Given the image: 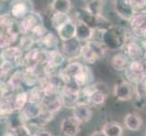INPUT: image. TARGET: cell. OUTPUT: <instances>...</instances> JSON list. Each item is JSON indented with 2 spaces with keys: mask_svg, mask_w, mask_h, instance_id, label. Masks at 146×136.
I'll return each instance as SVG.
<instances>
[{
  "mask_svg": "<svg viewBox=\"0 0 146 136\" xmlns=\"http://www.w3.org/2000/svg\"><path fill=\"white\" fill-rule=\"evenodd\" d=\"M107 52V47L102 41L92 39L83 44L81 59L87 64H94L98 60L103 59Z\"/></svg>",
  "mask_w": 146,
  "mask_h": 136,
  "instance_id": "obj_1",
  "label": "cell"
},
{
  "mask_svg": "<svg viewBox=\"0 0 146 136\" xmlns=\"http://www.w3.org/2000/svg\"><path fill=\"white\" fill-rule=\"evenodd\" d=\"M129 37L125 28L113 26L109 30L102 34L101 41L111 50H123L126 40Z\"/></svg>",
  "mask_w": 146,
  "mask_h": 136,
  "instance_id": "obj_2",
  "label": "cell"
},
{
  "mask_svg": "<svg viewBox=\"0 0 146 136\" xmlns=\"http://www.w3.org/2000/svg\"><path fill=\"white\" fill-rule=\"evenodd\" d=\"M145 70L146 65L143 60H133L125 69L124 75L132 84H138L145 78Z\"/></svg>",
  "mask_w": 146,
  "mask_h": 136,
  "instance_id": "obj_3",
  "label": "cell"
},
{
  "mask_svg": "<svg viewBox=\"0 0 146 136\" xmlns=\"http://www.w3.org/2000/svg\"><path fill=\"white\" fill-rule=\"evenodd\" d=\"M83 43L80 42L76 38H73L64 41L62 44V53L70 61H75L76 59H81V51H82Z\"/></svg>",
  "mask_w": 146,
  "mask_h": 136,
  "instance_id": "obj_4",
  "label": "cell"
},
{
  "mask_svg": "<svg viewBox=\"0 0 146 136\" xmlns=\"http://www.w3.org/2000/svg\"><path fill=\"white\" fill-rule=\"evenodd\" d=\"M125 54L127 55L128 58L130 59V61L133 60H142L144 57V50L142 46V44H139L135 36L132 34L131 36L126 40L123 49Z\"/></svg>",
  "mask_w": 146,
  "mask_h": 136,
  "instance_id": "obj_5",
  "label": "cell"
},
{
  "mask_svg": "<svg viewBox=\"0 0 146 136\" xmlns=\"http://www.w3.org/2000/svg\"><path fill=\"white\" fill-rule=\"evenodd\" d=\"M40 24H43V19L41 16L33 11L30 12L18 23L20 33L23 34H29L32 30Z\"/></svg>",
  "mask_w": 146,
  "mask_h": 136,
  "instance_id": "obj_6",
  "label": "cell"
},
{
  "mask_svg": "<svg viewBox=\"0 0 146 136\" xmlns=\"http://www.w3.org/2000/svg\"><path fill=\"white\" fill-rule=\"evenodd\" d=\"M84 68V65L81 63H79L77 61H71L67 65L61 69L59 71V76L61 77L63 80V82L65 84H67L71 81H74V79L75 76L80 73L82 72Z\"/></svg>",
  "mask_w": 146,
  "mask_h": 136,
  "instance_id": "obj_7",
  "label": "cell"
},
{
  "mask_svg": "<svg viewBox=\"0 0 146 136\" xmlns=\"http://www.w3.org/2000/svg\"><path fill=\"white\" fill-rule=\"evenodd\" d=\"M10 12L14 18H24L32 12V4L30 0H14L10 7Z\"/></svg>",
  "mask_w": 146,
  "mask_h": 136,
  "instance_id": "obj_8",
  "label": "cell"
},
{
  "mask_svg": "<svg viewBox=\"0 0 146 136\" xmlns=\"http://www.w3.org/2000/svg\"><path fill=\"white\" fill-rule=\"evenodd\" d=\"M42 105L44 110L51 113H56L64 106L63 101L60 94H44L42 101Z\"/></svg>",
  "mask_w": 146,
  "mask_h": 136,
  "instance_id": "obj_9",
  "label": "cell"
},
{
  "mask_svg": "<svg viewBox=\"0 0 146 136\" xmlns=\"http://www.w3.org/2000/svg\"><path fill=\"white\" fill-rule=\"evenodd\" d=\"M93 115L94 112L91 105L87 103H78L73 109V116L81 124L88 123Z\"/></svg>",
  "mask_w": 146,
  "mask_h": 136,
  "instance_id": "obj_10",
  "label": "cell"
},
{
  "mask_svg": "<svg viewBox=\"0 0 146 136\" xmlns=\"http://www.w3.org/2000/svg\"><path fill=\"white\" fill-rule=\"evenodd\" d=\"M113 95L120 101H130L133 95V84L128 81H123L115 84L113 88Z\"/></svg>",
  "mask_w": 146,
  "mask_h": 136,
  "instance_id": "obj_11",
  "label": "cell"
},
{
  "mask_svg": "<svg viewBox=\"0 0 146 136\" xmlns=\"http://www.w3.org/2000/svg\"><path fill=\"white\" fill-rule=\"evenodd\" d=\"M60 130L64 136H77L81 131V123L74 116L67 117L61 122Z\"/></svg>",
  "mask_w": 146,
  "mask_h": 136,
  "instance_id": "obj_12",
  "label": "cell"
},
{
  "mask_svg": "<svg viewBox=\"0 0 146 136\" xmlns=\"http://www.w3.org/2000/svg\"><path fill=\"white\" fill-rule=\"evenodd\" d=\"M113 7L117 16L126 21H129L135 14L128 0H114Z\"/></svg>",
  "mask_w": 146,
  "mask_h": 136,
  "instance_id": "obj_13",
  "label": "cell"
},
{
  "mask_svg": "<svg viewBox=\"0 0 146 136\" xmlns=\"http://www.w3.org/2000/svg\"><path fill=\"white\" fill-rule=\"evenodd\" d=\"M59 39L60 38L54 34L47 32L37 42V44H39V48H41L43 51L51 52L54 50L59 49Z\"/></svg>",
  "mask_w": 146,
  "mask_h": 136,
  "instance_id": "obj_14",
  "label": "cell"
},
{
  "mask_svg": "<svg viewBox=\"0 0 146 136\" xmlns=\"http://www.w3.org/2000/svg\"><path fill=\"white\" fill-rule=\"evenodd\" d=\"M43 105L42 103H27L25 108L21 111V115L25 121V123H27L28 121L36 119L41 113L43 112Z\"/></svg>",
  "mask_w": 146,
  "mask_h": 136,
  "instance_id": "obj_15",
  "label": "cell"
},
{
  "mask_svg": "<svg viewBox=\"0 0 146 136\" xmlns=\"http://www.w3.org/2000/svg\"><path fill=\"white\" fill-rule=\"evenodd\" d=\"M76 23V32H75V38L80 42L85 43L94 39V30L91 28L86 24L77 19Z\"/></svg>",
  "mask_w": 146,
  "mask_h": 136,
  "instance_id": "obj_16",
  "label": "cell"
},
{
  "mask_svg": "<svg viewBox=\"0 0 146 136\" xmlns=\"http://www.w3.org/2000/svg\"><path fill=\"white\" fill-rule=\"evenodd\" d=\"M130 63V59L124 52H118L111 58L110 64L112 67L118 72H124Z\"/></svg>",
  "mask_w": 146,
  "mask_h": 136,
  "instance_id": "obj_17",
  "label": "cell"
},
{
  "mask_svg": "<svg viewBox=\"0 0 146 136\" xmlns=\"http://www.w3.org/2000/svg\"><path fill=\"white\" fill-rule=\"evenodd\" d=\"M75 32H76V23L74 20H70L62 27L57 30L58 37L62 41H67V40L73 39L75 37Z\"/></svg>",
  "mask_w": 146,
  "mask_h": 136,
  "instance_id": "obj_18",
  "label": "cell"
},
{
  "mask_svg": "<svg viewBox=\"0 0 146 136\" xmlns=\"http://www.w3.org/2000/svg\"><path fill=\"white\" fill-rule=\"evenodd\" d=\"M47 56H46V64L51 66L52 68L58 69L62 66V65L66 61V58L59 49L54 50L51 52H46Z\"/></svg>",
  "mask_w": 146,
  "mask_h": 136,
  "instance_id": "obj_19",
  "label": "cell"
},
{
  "mask_svg": "<svg viewBox=\"0 0 146 136\" xmlns=\"http://www.w3.org/2000/svg\"><path fill=\"white\" fill-rule=\"evenodd\" d=\"M124 125L128 130L136 132L143 125V119L136 113H129L124 117Z\"/></svg>",
  "mask_w": 146,
  "mask_h": 136,
  "instance_id": "obj_20",
  "label": "cell"
},
{
  "mask_svg": "<svg viewBox=\"0 0 146 136\" xmlns=\"http://www.w3.org/2000/svg\"><path fill=\"white\" fill-rule=\"evenodd\" d=\"M40 76L35 69L24 68L23 69V83L27 86L32 88L39 84Z\"/></svg>",
  "mask_w": 146,
  "mask_h": 136,
  "instance_id": "obj_21",
  "label": "cell"
},
{
  "mask_svg": "<svg viewBox=\"0 0 146 136\" xmlns=\"http://www.w3.org/2000/svg\"><path fill=\"white\" fill-rule=\"evenodd\" d=\"M28 103V94L26 91H21L14 95L13 109L14 112H21Z\"/></svg>",
  "mask_w": 146,
  "mask_h": 136,
  "instance_id": "obj_22",
  "label": "cell"
},
{
  "mask_svg": "<svg viewBox=\"0 0 146 136\" xmlns=\"http://www.w3.org/2000/svg\"><path fill=\"white\" fill-rule=\"evenodd\" d=\"M73 18L69 16L68 14H65V13H58V12H54V14L52 15L51 19V25H52V27L54 29L57 30L62 27L64 25H65L67 22H69L70 20H72Z\"/></svg>",
  "mask_w": 146,
  "mask_h": 136,
  "instance_id": "obj_23",
  "label": "cell"
},
{
  "mask_svg": "<svg viewBox=\"0 0 146 136\" xmlns=\"http://www.w3.org/2000/svg\"><path fill=\"white\" fill-rule=\"evenodd\" d=\"M92 79H93L92 72L90 71V69L87 65H84V70L82 72H80L76 76H75L74 81L80 87L83 88V87L86 86V85L91 84Z\"/></svg>",
  "mask_w": 146,
  "mask_h": 136,
  "instance_id": "obj_24",
  "label": "cell"
},
{
  "mask_svg": "<svg viewBox=\"0 0 146 136\" xmlns=\"http://www.w3.org/2000/svg\"><path fill=\"white\" fill-rule=\"evenodd\" d=\"M103 132L106 136H123V129L117 122H107L103 127Z\"/></svg>",
  "mask_w": 146,
  "mask_h": 136,
  "instance_id": "obj_25",
  "label": "cell"
},
{
  "mask_svg": "<svg viewBox=\"0 0 146 136\" xmlns=\"http://www.w3.org/2000/svg\"><path fill=\"white\" fill-rule=\"evenodd\" d=\"M51 8L54 12L69 14L72 9L71 0H52Z\"/></svg>",
  "mask_w": 146,
  "mask_h": 136,
  "instance_id": "obj_26",
  "label": "cell"
},
{
  "mask_svg": "<svg viewBox=\"0 0 146 136\" xmlns=\"http://www.w3.org/2000/svg\"><path fill=\"white\" fill-rule=\"evenodd\" d=\"M28 94V102L29 103H42V101L44 96V93L42 87L39 84L36 85L27 92Z\"/></svg>",
  "mask_w": 146,
  "mask_h": 136,
  "instance_id": "obj_27",
  "label": "cell"
},
{
  "mask_svg": "<svg viewBox=\"0 0 146 136\" xmlns=\"http://www.w3.org/2000/svg\"><path fill=\"white\" fill-rule=\"evenodd\" d=\"M107 96H108V94H104V92H101V91H99L95 88L94 92L89 96V98L87 100V103L90 105L100 106V105H103L105 103Z\"/></svg>",
  "mask_w": 146,
  "mask_h": 136,
  "instance_id": "obj_28",
  "label": "cell"
},
{
  "mask_svg": "<svg viewBox=\"0 0 146 136\" xmlns=\"http://www.w3.org/2000/svg\"><path fill=\"white\" fill-rule=\"evenodd\" d=\"M7 82L11 85L13 90L16 92L18 89L21 88L23 83V70H17L9 76Z\"/></svg>",
  "mask_w": 146,
  "mask_h": 136,
  "instance_id": "obj_29",
  "label": "cell"
},
{
  "mask_svg": "<svg viewBox=\"0 0 146 136\" xmlns=\"http://www.w3.org/2000/svg\"><path fill=\"white\" fill-rule=\"evenodd\" d=\"M36 42H35V40L32 38L31 36H29V34H24L21 37V39H20L18 47L21 49L23 52H27L30 49H32V46Z\"/></svg>",
  "mask_w": 146,
  "mask_h": 136,
  "instance_id": "obj_30",
  "label": "cell"
},
{
  "mask_svg": "<svg viewBox=\"0 0 146 136\" xmlns=\"http://www.w3.org/2000/svg\"><path fill=\"white\" fill-rule=\"evenodd\" d=\"M54 113H49L46 110H43V112L41 113V114H40L36 119H35L33 121H35L36 123H38L41 127H44V125L48 124L54 119Z\"/></svg>",
  "mask_w": 146,
  "mask_h": 136,
  "instance_id": "obj_31",
  "label": "cell"
},
{
  "mask_svg": "<svg viewBox=\"0 0 146 136\" xmlns=\"http://www.w3.org/2000/svg\"><path fill=\"white\" fill-rule=\"evenodd\" d=\"M129 4L135 13L138 12H143L146 7V0H128Z\"/></svg>",
  "mask_w": 146,
  "mask_h": 136,
  "instance_id": "obj_32",
  "label": "cell"
},
{
  "mask_svg": "<svg viewBox=\"0 0 146 136\" xmlns=\"http://www.w3.org/2000/svg\"><path fill=\"white\" fill-rule=\"evenodd\" d=\"M11 131L14 133L15 136H32L33 135L31 131H30V129L27 127V125L26 123Z\"/></svg>",
  "mask_w": 146,
  "mask_h": 136,
  "instance_id": "obj_33",
  "label": "cell"
},
{
  "mask_svg": "<svg viewBox=\"0 0 146 136\" xmlns=\"http://www.w3.org/2000/svg\"><path fill=\"white\" fill-rule=\"evenodd\" d=\"M32 136H53V135L49 132H47V131L42 129V130H40L39 132H37L36 133L33 134Z\"/></svg>",
  "mask_w": 146,
  "mask_h": 136,
  "instance_id": "obj_34",
  "label": "cell"
},
{
  "mask_svg": "<svg viewBox=\"0 0 146 136\" xmlns=\"http://www.w3.org/2000/svg\"><path fill=\"white\" fill-rule=\"evenodd\" d=\"M88 136H106L103 131H95V132L89 134Z\"/></svg>",
  "mask_w": 146,
  "mask_h": 136,
  "instance_id": "obj_35",
  "label": "cell"
},
{
  "mask_svg": "<svg viewBox=\"0 0 146 136\" xmlns=\"http://www.w3.org/2000/svg\"><path fill=\"white\" fill-rule=\"evenodd\" d=\"M142 46L144 50V54H146V38L143 39V41H142Z\"/></svg>",
  "mask_w": 146,
  "mask_h": 136,
  "instance_id": "obj_36",
  "label": "cell"
},
{
  "mask_svg": "<svg viewBox=\"0 0 146 136\" xmlns=\"http://www.w3.org/2000/svg\"><path fill=\"white\" fill-rule=\"evenodd\" d=\"M3 136H15V134H14V133L12 132L11 130H9V131H7V133H5L3 134Z\"/></svg>",
  "mask_w": 146,
  "mask_h": 136,
  "instance_id": "obj_37",
  "label": "cell"
},
{
  "mask_svg": "<svg viewBox=\"0 0 146 136\" xmlns=\"http://www.w3.org/2000/svg\"><path fill=\"white\" fill-rule=\"evenodd\" d=\"M4 62H5V60H4V58L2 57V55H1V54H0V67H1V66H2V65H3Z\"/></svg>",
  "mask_w": 146,
  "mask_h": 136,
  "instance_id": "obj_38",
  "label": "cell"
},
{
  "mask_svg": "<svg viewBox=\"0 0 146 136\" xmlns=\"http://www.w3.org/2000/svg\"><path fill=\"white\" fill-rule=\"evenodd\" d=\"M86 1H87V2H88V1H91V0H86Z\"/></svg>",
  "mask_w": 146,
  "mask_h": 136,
  "instance_id": "obj_39",
  "label": "cell"
},
{
  "mask_svg": "<svg viewBox=\"0 0 146 136\" xmlns=\"http://www.w3.org/2000/svg\"><path fill=\"white\" fill-rule=\"evenodd\" d=\"M144 11H145V12H146V7H145V10H144Z\"/></svg>",
  "mask_w": 146,
  "mask_h": 136,
  "instance_id": "obj_40",
  "label": "cell"
},
{
  "mask_svg": "<svg viewBox=\"0 0 146 136\" xmlns=\"http://www.w3.org/2000/svg\"><path fill=\"white\" fill-rule=\"evenodd\" d=\"M145 136H146V133H145Z\"/></svg>",
  "mask_w": 146,
  "mask_h": 136,
  "instance_id": "obj_41",
  "label": "cell"
}]
</instances>
